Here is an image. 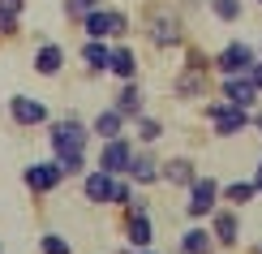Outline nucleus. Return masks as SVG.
<instances>
[{"instance_id":"obj_28","label":"nucleus","mask_w":262,"mask_h":254,"mask_svg":"<svg viewBox=\"0 0 262 254\" xmlns=\"http://www.w3.org/2000/svg\"><path fill=\"white\" fill-rule=\"evenodd\" d=\"M17 13H21V9L17 5H5V0H0V35H17Z\"/></svg>"},{"instance_id":"obj_10","label":"nucleus","mask_w":262,"mask_h":254,"mask_svg":"<svg viewBox=\"0 0 262 254\" xmlns=\"http://www.w3.org/2000/svg\"><path fill=\"white\" fill-rule=\"evenodd\" d=\"M224 99H228V104H236V108H254L258 99H262V91L245 78V73H228V78H224Z\"/></svg>"},{"instance_id":"obj_13","label":"nucleus","mask_w":262,"mask_h":254,"mask_svg":"<svg viewBox=\"0 0 262 254\" xmlns=\"http://www.w3.org/2000/svg\"><path fill=\"white\" fill-rule=\"evenodd\" d=\"M125 237L134 250H146L150 241H155V228H150V216L146 211H129L125 216Z\"/></svg>"},{"instance_id":"obj_15","label":"nucleus","mask_w":262,"mask_h":254,"mask_svg":"<svg viewBox=\"0 0 262 254\" xmlns=\"http://www.w3.org/2000/svg\"><path fill=\"white\" fill-rule=\"evenodd\" d=\"M60 65H64V48L60 43H39V52H35V73L39 78H56Z\"/></svg>"},{"instance_id":"obj_37","label":"nucleus","mask_w":262,"mask_h":254,"mask_svg":"<svg viewBox=\"0 0 262 254\" xmlns=\"http://www.w3.org/2000/svg\"><path fill=\"white\" fill-rule=\"evenodd\" d=\"M258 5H262V0H258Z\"/></svg>"},{"instance_id":"obj_23","label":"nucleus","mask_w":262,"mask_h":254,"mask_svg":"<svg viewBox=\"0 0 262 254\" xmlns=\"http://www.w3.org/2000/svg\"><path fill=\"white\" fill-rule=\"evenodd\" d=\"M56 168H60V177H82L86 172V151H56Z\"/></svg>"},{"instance_id":"obj_8","label":"nucleus","mask_w":262,"mask_h":254,"mask_svg":"<svg viewBox=\"0 0 262 254\" xmlns=\"http://www.w3.org/2000/svg\"><path fill=\"white\" fill-rule=\"evenodd\" d=\"M254 61H258V52L249 48V43H241V39H236V43H228V48H224V52H220V56H215L211 65H215V69H220L224 78H228V73H245Z\"/></svg>"},{"instance_id":"obj_34","label":"nucleus","mask_w":262,"mask_h":254,"mask_svg":"<svg viewBox=\"0 0 262 254\" xmlns=\"http://www.w3.org/2000/svg\"><path fill=\"white\" fill-rule=\"evenodd\" d=\"M258 65H262V48H258Z\"/></svg>"},{"instance_id":"obj_20","label":"nucleus","mask_w":262,"mask_h":254,"mask_svg":"<svg viewBox=\"0 0 262 254\" xmlns=\"http://www.w3.org/2000/svg\"><path fill=\"white\" fill-rule=\"evenodd\" d=\"M82 30H86V39H112V9L82 13Z\"/></svg>"},{"instance_id":"obj_24","label":"nucleus","mask_w":262,"mask_h":254,"mask_svg":"<svg viewBox=\"0 0 262 254\" xmlns=\"http://www.w3.org/2000/svg\"><path fill=\"white\" fill-rule=\"evenodd\" d=\"M254 194H258L254 181H232V185H224V190H220V198H224V203H232V207H245Z\"/></svg>"},{"instance_id":"obj_19","label":"nucleus","mask_w":262,"mask_h":254,"mask_svg":"<svg viewBox=\"0 0 262 254\" xmlns=\"http://www.w3.org/2000/svg\"><path fill=\"white\" fill-rule=\"evenodd\" d=\"M112 108H116L125 121H138V116H142V86H138V78L121 86V95H116V104H112Z\"/></svg>"},{"instance_id":"obj_27","label":"nucleus","mask_w":262,"mask_h":254,"mask_svg":"<svg viewBox=\"0 0 262 254\" xmlns=\"http://www.w3.org/2000/svg\"><path fill=\"white\" fill-rule=\"evenodd\" d=\"M39 254H73V246H69L60 233H43V237H39Z\"/></svg>"},{"instance_id":"obj_26","label":"nucleus","mask_w":262,"mask_h":254,"mask_svg":"<svg viewBox=\"0 0 262 254\" xmlns=\"http://www.w3.org/2000/svg\"><path fill=\"white\" fill-rule=\"evenodd\" d=\"M163 138V125L155 116H138V142H146V147H155V142Z\"/></svg>"},{"instance_id":"obj_22","label":"nucleus","mask_w":262,"mask_h":254,"mask_svg":"<svg viewBox=\"0 0 262 254\" xmlns=\"http://www.w3.org/2000/svg\"><path fill=\"white\" fill-rule=\"evenodd\" d=\"M107 52H112V48H107L103 39H86L82 43V65L91 73H107Z\"/></svg>"},{"instance_id":"obj_4","label":"nucleus","mask_w":262,"mask_h":254,"mask_svg":"<svg viewBox=\"0 0 262 254\" xmlns=\"http://www.w3.org/2000/svg\"><path fill=\"white\" fill-rule=\"evenodd\" d=\"M185 190H189V203H185L189 220H206L220 207V181H215V177H193Z\"/></svg>"},{"instance_id":"obj_3","label":"nucleus","mask_w":262,"mask_h":254,"mask_svg":"<svg viewBox=\"0 0 262 254\" xmlns=\"http://www.w3.org/2000/svg\"><path fill=\"white\" fill-rule=\"evenodd\" d=\"M52 151H86V142H91V125L78 116H60V121H52Z\"/></svg>"},{"instance_id":"obj_36","label":"nucleus","mask_w":262,"mask_h":254,"mask_svg":"<svg viewBox=\"0 0 262 254\" xmlns=\"http://www.w3.org/2000/svg\"><path fill=\"white\" fill-rule=\"evenodd\" d=\"M258 254H262V246H258Z\"/></svg>"},{"instance_id":"obj_12","label":"nucleus","mask_w":262,"mask_h":254,"mask_svg":"<svg viewBox=\"0 0 262 254\" xmlns=\"http://www.w3.org/2000/svg\"><path fill=\"white\" fill-rule=\"evenodd\" d=\"M125 177H129V181H138V185H155V181H159V160L150 155V151H134Z\"/></svg>"},{"instance_id":"obj_5","label":"nucleus","mask_w":262,"mask_h":254,"mask_svg":"<svg viewBox=\"0 0 262 254\" xmlns=\"http://www.w3.org/2000/svg\"><path fill=\"white\" fill-rule=\"evenodd\" d=\"M211 237H215V246H224V250H236L241 246V216H236V207H215L211 211Z\"/></svg>"},{"instance_id":"obj_1","label":"nucleus","mask_w":262,"mask_h":254,"mask_svg":"<svg viewBox=\"0 0 262 254\" xmlns=\"http://www.w3.org/2000/svg\"><path fill=\"white\" fill-rule=\"evenodd\" d=\"M249 112H254V108H236V104H228V99H211V104H206V121L215 125V138H236L249 125Z\"/></svg>"},{"instance_id":"obj_16","label":"nucleus","mask_w":262,"mask_h":254,"mask_svg":"<svg viewBox=\"0 0 262 254\" xmlns=\"http://www.w3.org/2000/svg\"><path fill=\"white\" fill-rule=\"evenodd\" d=\"M193 177H198V168H193L189 155H177V160L159 164V181H168V185H189Z\"/></svg>"},{"instance_id":"obj_9","label":"nucleus","mask_w":262,"mask_h":254,"mask_svg":"<svg viewBox=\"0 0 262 254\" xmlns=\"http://www.w3.org/2000/svg\"><path fill=\"white\" fill-rule=\"evenodd\" d=\"M9 116H13V125H21V129L48 125V108H43L39 99H30V95H13L9 99Z\"/></svg>"},{"instance_id":"obj_25","label":"nucleus","mask_w":262,"mask_h":254,"mask_svg":"<svg viewBox=\"0 0 262 254\" xmlns=\"http://www.w3.org/2000/svg\"><path fill=\"white\" fill-rule=\"evenodd\" d=\"M206 5H211V13L220 17V22H228V26H232V22H241V13H245L241 0H206Z\"/></svg>"},{"instance_id":"obj_7","label":"nucleus","mask_w":262,"mask_h":254,"mask_svg":"<svg viewBox=\"0 0 262 254\" xmlns=\"http://www.w3.org/2000/svg\"><path fill=\"white\" fill-rule=\"evenodd\" d=\"M129 160H134V142H129L125 134H121V138H107V142H103V151H99V168H103V172H112V177H125Z\"/></svg>"},{"instance_id":"obj_2","label":"nucleus","mask_w":262,"mask_h":254,"mask_svg":"<svg viewBox=\"0 0 262 254\" xmlns=\"http://www.w3.org/2000/svg\"><path fill=\"white\" fill-rule=\"evenodd\" d=\"M146 30H150V43H155V48H181V43H185L181 17L168 13L163 5H155V9L146 13Z\"/></svg>"},{"instance_id":"obj_29","label":"nucleus","mask_w":262,"mask_h":254,"mask_svg":"<svg viewBox=\"0 0 262 254\" xmlns=\"http://www.w3.org/2000/svg\"><path fill=\"white\" fill-rule=\"evenodd\" d=\"M129 198H134V185L116 177V181H112V207H129Z\"/></svg>"},{"instance_id":"obj_11","label":"nucleus","mask_w":262,"mask_h":254,"mask_svg":"<svg viewBox=\"0 0 262 254\" xmlns=\"http://www.w3.org/2000/svg\"><path fill=\"white\" fill-rule=\"evenodd\" d=\"M112 181L116 177L112 172H103V168H91V172H82V194H86V203H112Z\"/></svg>"},{"instance_id":"obj_35","label":"nucleus","mask_w":262,"mask_h":254,"mask_svg":"<svg viewBox=\"0 0 262 254\" xmlns=\"http://www.w3.org/2000/svg\"><path fill=\"white\" fill-rule=\"evenodd\" d=\"M0 254H5V246H0Z\"/></svg>"},{"instance_id":"obj_14","label":"nucleus","mask_w":262,"mask_h":254,"mask_svg":"<svg viewBox=\"0 0 262 254\" xmlns=\"http://www.w3.org/2000/svg\"><path fill=\"white\" fill-rule=\"evenodd\" d=\"M107 73H116L121 82H134L138 78V56H134V48H112L107 52Z\"/></svg>"},{"instance_id":"obj_32","label":"nucleus","mask_w":262,"mask_h":254,"mask_svg":"<svg viewBox=\"0 0 262 254\" xmlns=\"http://www.w3.org/2000/svg\"><path fill=\"white\" fill-rule=\"evenodd\" d=\"M121 254H150V250H134V246H125V250H121Z\"/></svg>"},{"instance_id":"obj_33","label":"nucleus","mask_w":262,"mask_h":254,"mask_svg":"<svg viewBox=\"0 0 262 254\" xmlns=\"http://www.w3.org/2000/svg\"><path fill=\"white\" fill-rule=\"evenodd\" d=\"M5 5H17V9H21V5H26V0H5Z\"/></svg>"},{"instance_id":"obj_31","label":"nucleus","mask_w":262,"mask_h":254,"mask_svg":"<svg viewBox=\"0 0 262 254\" xmlns=\"http://www.w3.org/2000/svg\"><path fill=\"white\" fill-rule=\"evenodd\" d=\"M254 190L262 194V160H258V172H254Z\"/></svg>"},{"instance_id":"obj_17","label":"nucleus","mask_w":262,"mask_h":254,"mask_svg":"<svg viewBox=\"0 0 262 254\" xmlns=\"http://www.w3.org/2000/svg\"><path fill=\"white\" fill-rule=\"evenodd\" d=\"M181 254H215V237H211V228H206V224L185 228V237H181Z\"/></svg>"},{"instance_id":"obj_6","label":"nucleus","mask_w":262,"mask_h":254,"mask_svg":"<svg viewBox=\"0 0 262 254\" xmlns=\"http://www.w3.org/2000/svg\"><path fill=\"white\" fill-rule=\"evenodd\" d=\"M21 181H26L30 194H52V190L64 181V177H60V168H56V160H39V164H26Z\"/></svg>"},{"instance_id":"obj_21","label":"nucleus","mask_w":262,"mask_h":254,"mask_svg":"<svg viewBox=\"0 0 262 254\" xmlns=\"http://www.w3.org/2000/svg\"><path fill=\"white\" fill-rule=\"evenodd\" d=\"M91 134H99L103 142H107V138H121V134H125V116L116 112V108H103V112L91 121Z\"/></svg>"},{"instance_id":"obj_18","label":"nucleus","mask_w":262,"mask_h":254,"mask_svg":"<svg viewBox=\"0 0 262 254\" xmlns=\"http://www.w3.org/2000/svg\"><path fill=\"white\" fill-rule=\"evenodd\" d=\"M172 91H177V99H202L206 95V69H189V65H185V73L177 78Z\"/></svg>"},{"instance_id":"obj_30","label":"nucleus","mask_w":262,"mask_h":254,"mask_svg":"<svg viewBox=\"0 0 262 254\" xmlns=\"http://www.w3.org/2000/svg\"><path fill=\"white\" fill-rule=\"evenodd\" d=\"M125 35H129V13L112 9V39H125Z\"/></svg>"}]
</instances>
